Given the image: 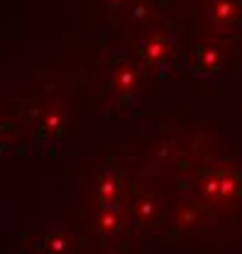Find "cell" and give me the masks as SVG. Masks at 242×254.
Instances as JSON below:
<instances>
[{
    "instance_id": "cell-6",
    "label": "cell",
    "mask_w": 242,
    "mask_h": 254,
    "mask_svg": "<svg viewBox=\"0 0 242 254\" xmlns=\"http://www.w3.org/2000/svg\"><path fill=\"white\" fill-rule=\"evenodd\" d=\"M95 200L100 208H122L125 200V181L120 169L105 166L95 176Z\"/></svg>"
},
{
    "instance_id": "cell-4",
    "label": "cell",
    "mask_w": 242,
    "mask_h": 254,
    "mask_svg": "<svg viewBox=\"0 0 242 254\" xmlns=\"http://www.w3.org/2000/svg\"><path fill=\"white\" fill-rule=\"evenodd\" d=\"M176 52V44L174 39L166 34V32H150L142 44H140V52H137V59L145 64V68H152V71H164L171 57Z\"/></svg>"
},
{
    "instance_id": "cell-14",
    "label": "cell",
    "mask_w": 242,
    "mask_h": 254,
    "mask_svg": "<svg viewBox=\"0 0 242 254\" xmlns=\"http://www.w3.org/2000/svg\"><path fill=\"white\" fill-rule=\"evenodd\" d=\"M108 254H127V252H108Z\"/></svg>"
},
{
    "instance_id": "cell-10",
    "label": "cell",
    "mask_w": 242,
    "mask_h": 254,
    "mask_svg": "<svg viewBox=\"0 0 242 254\" xmlns=\"http://www.w3.org/2000/svg\"><path fill=\"white\" fill-rule=\"evenodd\" d=\"M211 20L220 30H235L242 25L240 0H211Z\"/></svg>"
},
{
    "instance_id": "cell-1",
    "label": "cell",
    "mask_w": 242,
    "mask_h": 254,
    "mask_svg": "<svg viewBox=\"0 0 242 254\" xmlns=\"http://www.w3.org/2000/svg\"><path fill=\"white\" fill-rule=\"evenodd\" d=\"M145 64L130 52H118L110 57L103 71V91L110 98L113 105H130L137 100L142 78H145Z\"/></svg>"
},
{
    "instance_id": "cell-8",
    "label": "cell",
    "mask_w": 242,
    "mask_h": 254,
    "mask_svg": "<svg viewBox=\"0 0 242 254\" xmlns=\"http://www.w3.org/2000/svg\"><path fill=\"white\" fill-rule=\"evenodd\" d=\"M66 108L64 103H49L37 120V134L42 142H57L66 129Z\"/></svg>"
},
{
    "instance_id": "cell-5",
    "label": "cell",
    "mask_w": 242,
    "mask_h": 254,
    "mask_svg": "<svg viewBox=\"0 0 242 254\" xmlns=\"http://www.w3.org/2000/svg\"><path fill=\"white\" fill-rule=\"evenodd\" d=\"M211 218V208L206 200H183L176 205L174 215H171V227L169 235H191L196 230H201Z\"/></svg>"
},
{
    "instance_id": "cell-15",
    "label": "cell",
    "mask_w": 242,
    "mask_h": 254,
    "mask_svg": "<svg viewBox=\"0 0 242 254\" xmlns=\"http://www.w3.org/2000/svg\"><path fill=\"white\" fill-rule=\"evenodd\" d=\"M0 127H2V125H0Z\"/></svg>"
},
{
    "instance_id": "cell-7",
    "label": "cell",
    "mask_w": 242,
    "mask_h": 254,
    "mask_svg": "<svg viewBox=\"0 0 242 254\" xmlns=\"http://www.w3.org/2000/svg\"><path fill=\"white\" fill-rule=\"evenodd\" d=\"M225 62V47L218 39H203L191 52V73L196 76H213L220 71Z\"/></svg>"
},
{
    "instance_id": "cell-2",
    "label": "cell",
    "mask_w": 242,
    "mask_h": 254,
    "mask_svg": "<svg viewBox=\"0 0 242 254\" xmlns=\"http://www.w3.org/2000/svg\"><path fill=\"white\" fill-rule=\"evenodd\" d=\"M201 198L208 205H228L240 200L242 195V174L240 169H208L201 176Z\"/></svg>"
},
{
    "instance_id": "cell-11",
    "label": "cell",
    "mask_w": 242,
    "mask_h": 254,
    "mask_svg": "<svg viewBox=\"0 0 242 254\" xmlns=\"http://www.w3.org/2000/svg\"><path fill=\"white\" fill-rule=\"evenodd\" d=\"M39 252L42 254H71L74 252V237L61 230V227H52L39 237Z\"/></svg>"
},
{
    "instance_id": "cell-9",
    "label": "cell",
    "mask_w": 242,
    "mask_h": 254,
    "mask_svg": "<svg viewBox=\"0 0 242 254\" xmlns=\"http://www.w3.org/2000/svg\"><path fill=\"white\" fill-rule=\"evenodd\" d=\"M127 210H122V208H95V213H93V230L98 232V235H105V237H113V235H120L122 230L127 227Z\"/></svg>"
},
{
    "instance_id": "cell-3",
    "label": "cell",
    "mask_w": 242,
    "mask_h": 254,
    "mask_svg": "<svg viewBox=\"0 0 242 254\" xmlns=\"http://www.w3.org/2000/svg\"><path fill=\"white\" fill-rule=\"evenodd\" d=\"M127 218L137 230H154L164 220V203L159 195H154L150 190L135 193L127 205Z\"/></svg>"
},
{
    "instance_id": "cell-13",
    "label": "cell",
    "mask_w": 242,
    "mask_h": 254,
    "mask_svg": "<svg viewBox=\"0 0 242 254\" xmlns=\"http://www.w3.org/2000/svg\"><path fill=\"white\" fill-rule=\"evenodd\" d=\"M110 10H120V7H125V5H130L132 0H103Z\"/></svg>"
},
{
    "instance_id": "cell-12",
    "label": "cell",
    "mask_w": 242,
    "mask_h": 254,
    "mask_svg": "<svg viewBox=\"0 0 242 254\" xmlns=\"http://www.w3.org/2000/svg\"><path fill=\"white\" fill-rule=\"evenodd\" d=\"M10 144H12V139H10V127L2 125L0 127V157L10 149Z\"/></svg>"
}]
</instances>
